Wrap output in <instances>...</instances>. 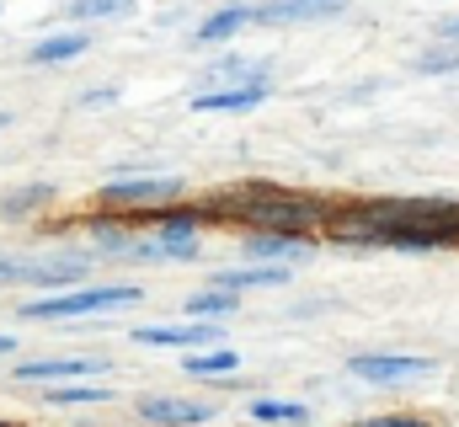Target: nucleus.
I'll list each match as a JSON object with an SVG mask.
<instances>
[{
  "mask_svg": "<svg viewBox=\"0 0 459 427\" xmlns=\"http://www.w3.org/2000/svg\"><path fill=\"white\" fill-rule=\"evenodd\" d=\"M144 289L139 283H97V289H70L54 300H27L22 320H75V316H108V310H128L139 305Z\"/></svg>",
  "mask_w": 459,
  "mask_h": 427,
  "instance_id": "1",
  "label": "nucleus"
},
{
  "mask_svg": "<svg viewBox=\"0 0 459 427\" xmlns=\"http://www.w3.org/2000/svg\"><path fill=\"white\" fill-rule=\"evenodd\" d=\"M347 369L363 385H411V379L433 374V358H417V353H352Z\"/></svg>",
  "mask_w": 459,
  "mask_h": 427,
  "instance_id": "2",
  "label": "nucleus"
},
{
  "mask_svg": "<svg viewBox=\"0 0 459 427\" xmlns=\"http://www.w3.org/2000/svg\"><path fill=\"white\" fill-rule=\"evenodd\" d=\"M182 177H117V182H102V204H177L182 198Z\"/></svg>",
  "mask_w": 459,
  "mask_h": 427,
  "instance_id": "3",
  "label": "nucleus"
},
{
  "mask_svg": "<svg viewBox=\"0 0 459 427\" xmlns=\"http://www.w3.org/2000/svg\"><path fill=\"white\" fill-rule=\"evenodd\" d=\"M246 219H262V230H289V235H299V230L321 224V204H310V198H283V193H273L267 204H256V209L246 214Z\"/></svg>",
  "mask_w": 459,
  "mask_h": 427,
  "instance_id": "4",
  "label": "nucleus"
},
{
  "mask_svg": "<svg viewBox=\"0 0 459 427\" xmlns=\"http://www.w3.org/2000/svg\"><path fill=\"white\" fill-rule=\"evenodd\" d=\"M139 417L150 427H204L214 417L209 401H171V396H144L139 401Z\"/></svg>",
  "mask_w": 459,
  "mask_h": 427,
  "instance_id": "5",
  "label": "nucleus"
},
{
  "mask_svg": "<svg viewBox=\"0 0 459 427\" xmlns=\"http://www.w3.org/2000/svg\"><path fill=\"white\" fill-rule=\"evenodd\" d=\"M198 224H204V214H171V219H160V230H155L160 262H193L198 257Z\"/></svg>",
  "mask_w": 459,
  "mask_h": 427,
  "instance_id": "6",
  "label": "nucleus"
},
{
  "mask_svg": "<svg viewBox=\"0 0 459 427\" xmlns=\"http://www.w3.org/2000/svg\"><path fill=\"white\" fill-rule=\"evenodd\" d=\"M347 0H267L256 5V22L267 27H294V22H326V16H342Z\"/></svg>",
  "mask_w": 459,
  "mask_h": 427,
  "instance_id": "7",
  "label": "nucleus"
},
{
  "mask_svg": "<svg viewBox=\"0 0 459 427\" xmlns=\"http://www.w3.org/2000/svg\"><path fill=\"white\" fill-rule=\"evenodd\" d=\"M289 283V262H246V267H220L214 289L246 294V289H283Z\"/></svg>",
  "mask_w": 459,
  "mask_h": 427,
  "instance_id": "8",
  "label": "nucleus"
},
{
  "mask_svg": "<svg viewBox=\"0 0 459 427\" xmlns=\"http://www.w3.org/2000/svg\"><path fill=\"white\" fill-rule=\"evenodd\" d=\"M134 342L144 347H204V342H220V326L214 320H187V326H139Z\"/></svg>",
  "mask_w": 459,
  "mask_h": 427,
  "instance_id": "9",
  "label": "nucleus"
},
{
  "mask_svg": "<svg viewBox=\"0 0 459 427\" xmlns=\"http://www.w3.org/2000/svg\"><path fill=\"white\" fill-rule=\"evenodd\" d=\"M86 374H108V358H38V363H16V385H32V379H86Z\"/></svg>",
  "mask_w": 459,
  "mask_h": 427,
  "instance_id": "10",
  "label": "nucleus"
},
{
  "mask_svg": "<svg viewBox=\"0 0 459 427\" xmlns=\"http://www.w3.org/2000/svg\"><path fill=\"white\" fill-rule=\"evenodd\" d=\"M267 97H273L267 81H256V86H214V92H198L193 97V112H251V107H262Z\"/></svg>",
  "mask_w": 459,
  "mask_h": 427,
  "instance_id": "11",
  "label": "nucleus"
},
{
  "mask_svg": "<svg viewBox=\"0 0 459 427\" xmlns=\"http://www.w3.org/2000/svg\"><path fill=\"white\" fill-rule=\"evenodd\" d=\"M240 257H251V262H294V257H305V240L289 235V230H251L240 240Z\"/></svg>",
  "mask_w": 459,
  "mask_h": 427,
  "instance_id": "12",
  "label": "nucleus"
},
{
  "mask_svg": "<svg viewBox=\"0 0 459 427\" xmlns=\"http://www.w3.org/2000/svg\"><path fill=\"white\" fill-rule=\"evenodd\" d=\"M86 278V257L65 251V257H38L32 262V289H70Z\"/></svg>",
  "mask_w": 459,
  "mask_h": 427,
  "instance_id": "13",
  "label": "nucleus"
},
{
  "mask_svg": "<svg viewBox=\"0 0 459 427\" xmlns=\"http://www.w3.org/2000/svg\"><path fill=\"white\" fill-rule=\"evenodd\" d=\"M273 75V65L267 59H240V54H225V59H214L209 70H204V86H214V81H230V86H256V81H267Z\"/></svg>",
  "mask_w": 459,
  "mask_h": 427,
  "instance_id": "14",
  "label": "nucleus"
},
{
  "mask_svg": "<svg viewBox=\"0 0 459 427\" xmlns=\"http://www.w3.org/2000/svg\"><path fill=\"white\" fill-rule=\"evenodd\" d=\"M86 48H91L86 32H54V38H43V43L27 48V65H65V59H81Z\"/></svg>",
  "mask_w": 459,
  "mask_h": 427,
  "instance_id": "15",
  "label": "nucleus"
},
{
  "mask_svg": "<svg viewBox=\"0 0 459 427\" xmlns=\"http://www.w3.org/2000/svg\"><path fill=\"white\" fill-rule=\"evenodd\" d=\"M246 22H256V5H220L214 16L198 22V43H230Z\"/></svg>",
  "mask_w": 459,
  "mask_h": 427,
  "instance_id": "16",
  "label": "nucleus"
},
{
  "mask_svg": "<svg viewBox=\"0 0 459 427\" xmlns=\"http://www.w3.org/2000/svg\"><path fill=\"white\" fill-rule=\"evenodd\" d=\"M251 423H256V427H305V423H310V406L256 396V401H251Z\"/></svg>",
  "mask_w": 459,
  "mask_h": 427,
  "instance_id": "17",
  "label": "nucleus"
},
{
  "mask_svg": "<svg viewBox=\"0 0 459 427\" xmlns=\"http://www.w3.org/2000/svg\"><path fill=\"white\" fill-rule=\"evenodd\" d=\"M43 401L48 406H108L113 401V385H48Z\"/></svg>",
  "mask_w": 459,
  "mask_h": 427,
  "instance_id": "18",
  "label": "nucleus"
},
{
  "mask_svg": "<svg viewBox=\"0 0 459 427\" xmlns=\"http://www.w3.org/2000/svg\"><path fill=\"white\" fill-rule=\"evenodd\" d=\"M48 204H54V182H32L0 198V219H27L32 209H48Z\"/></svg>",
  "mask_w": 459,
  "mask_h": 427,
  "instance_id": "19",
  "label": "nucleus"
},
{
  "mask_svg": "<svg viewBox=\"0 0 459 427\" xmlns=\"http://www.w3.org/2000/svg\"><path fill=\"white\" fill-rule=\"evenodd\" d=\"M240 369V358H235V347H204V353H187V374H198V379H220V374H235Z\"/></svg>",
  "mask_w": 459,
  "mask_h": 427,
  "instance_id": "20",
  "label": "nucleus"
},
{
  "mask_svg": "<svg viewBox=\"0 0 459 427\" xmlns=\"http://www.w3.org/2000/svg\"><path fill=\"white\" fill-rule=\"evenodd\" d=\"M182 310H187V320H225V316L240 310V300H235L230 289H204V294H193Z\"/></svg>",
  "mask_w": 459,
  "mask_h": 427,
  "instance_id": "21",
  "label": "nucleus"
},
{
  "mask_svg": "<svg viewBox=\"0 0 459 427\" xmlns=\"http://www.w3.org/2000/svg\"><path fill=\"white\" fill-rule=\"evenodd\" d=\"M417 70H422V75H449V70H459V43L422 54V59H417Z\"/></svg>",
  "mask_w": 459,
  "mask_h": 427,
  "instance_id": "22",
  "label": "nucleus"
},
{
  "mask_svg": "<svg viewBox=\"0 0 459 427\" xmlns=\"http://www.w3.org/2000/svg\"><path fill=\"white\" fill-rule=\"evenodd\" d=\"M70 11L75 16H123L128 0H70Z\"/></svg>",
  "mask_w": 459,
  "mask_h": 427,
  "instance_id": "23",
  "label": "nucleus"
},
{
  "mask_svg": "<svg viewBox=\"0 0 459 427\" xmlns=\"http://www.w3.org/2000/svg\"><path fill=\"white\" fill-rule=\"evenodd\" d=\"M0 283H27L32 289V262L27 257H0Z\"/></svg>",
  "mask_w": 459,
  "mask_h": 427,
  "instance_id": "24",
  "label": "nucleus"
},
{
  "mask_svg": "<svg viewBox=\"0 0 459 427\" xmlns=\"http://www.w3.org/2000/svg\"><path fill=\"white\" fill-rule=\"evenodd\" d=\"M358 427H428L422 417H368V423H358Z\"/></svg>",
  "mask_w": 459,
  "mask_h": 427,
  "instance_id": "25",
  "label": "nucleus"
},
{
  "mask_svg": "<svg viewBox=\"0 0 459 427\" xmlns=\"http://www.w3.org/2000/svg\"><path fill=\"white\" fill-rule=\"evenodd\" d=\"M108 102H117V86H102V92H86L81 97V107H108Z\"/></svg>",
  "mask_w": 459,
  "mask_h": 427,
  "instance_id": "26",
  "label": "nucleus"
},
{
  "mask_svg": "<svg viewBox=\"0 0 459 427\" xmlns=\"http://www.w3.org/2000/svg\"><path fill=\"white\" fill-rule=\"evenodd\" d=\"M438 38H444V43H459V16H449V22L438 27Z\"/></svg>",
  "mask_w": 459,
  "mask_h": 427,
  "instance_id": "27",
  "label": "nucleus"
},
{
  "mask_svg": "<svg viewBox=\"0 0 459 427\" xmlns=\"http://www.w3.org/2000/svg\"><path fill=\"white\" fill-rule=\"evenodd\" d=\"M5 353H16V336H5V331H0V358H5Z\"/></svg>",
  "mask_w": 459,
  "mask_h": 427,
  "instance_id": "28",
  "label": "nucleus"
},
{
  "mask_svg": "<svg viewBox=\"0 0 459 427\" xmlns=\"http://www.w3.org/2000/svg\"><path fill=\"white\" fill-rule=\"evenodd\" d=\"M0 128H11V112H0Z\"/></svg>",
  "mask_w": 459,
  "mask_h": 427,
  "instance_id": "29",
  "label": "nucleus"
},
{
  "mask_svg": "<svg viewBox=\"0 0 459 427\" xmlns=\"http://www.w3.org/2000/svg\"><path fill=\"white\" fill-rule=\"evenodd\" d=\"M0 427H11V423H0Z\"/></svg>",
  "mask_w": 459,
  "mask_h": 427,
  "instance_id": "30",
  "label": "nucleus"
}]
</instances>
